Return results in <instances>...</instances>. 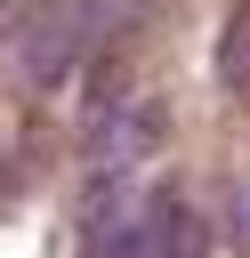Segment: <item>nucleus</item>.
Instances as JSON below:
<instances>
[{"label": "nucleus", "instance_id": "nucleus-1", "mask_svg": "<svg viewBox=\"0 0 250 258\" xmlns=\"http://www.w3.org/2000/svg\"><path fill=\"white\" fill-rule=\"evenodd\" d=\"M218 73H226V89L250 105V8H234V24H226V40H218Z\"/></svg>", "mask_w": 250, "mask_h": 258}, {"label": "nucleus", "instance_id": "nucleus-2", "mask_svg": "<svg viewBox=\"0 0 250 258\" xmlns=\"http://www.w3.org/2000/svg\"><path fill=\"white\" fill-rule=\"evenodd\" d=\"M226 234H234V242L250 250V194H234V210H226Z\"/></svg>", "mask_w": 250, "mask_h": 258}, {"label": "nucleus", "instance_id": "nucleus-3", "mask_svg": "<svg viewBox=\"0 0 250 258\" xmlns=\"http://www.w3.org/2000/svg\"><path fill=\"white\" fill-rule=\"evenodd\" d=\"M129 8H145V0H129Z\"/></svg>", "mask_w": 250, "mask_h": 258}]
</instances>
